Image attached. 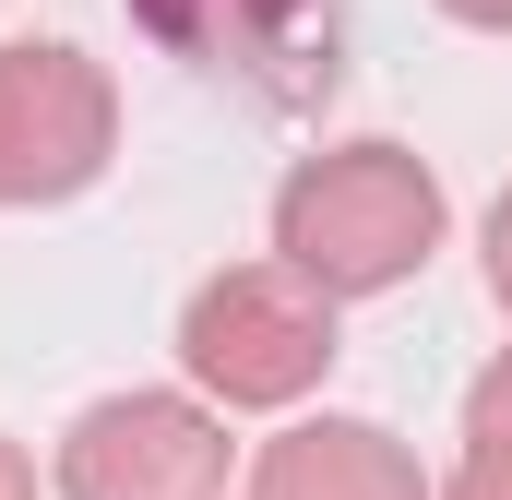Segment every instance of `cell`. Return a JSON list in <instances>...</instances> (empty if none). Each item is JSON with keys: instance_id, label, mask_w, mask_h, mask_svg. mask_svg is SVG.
I'll list each match as a JSON object with an SVG mask.
<instances>
[{"instance_id": "obj_3", "label": "cell", "mask_w": 512, "mask_h": 500, "mask_svg": "<svg viewBox=\"0 0 512 500\" xmlns=\"http://www.w3.org/2000/svg\"><path fill=\"white\" fill-rule=\"evenodd\" d=\"M179 60L251 84L262 108H310L346 72V0H131Z\"/></svg>"}, {"instance_id": "obj_10", "label": "cell", "mask_w": 512, "mask_h": 500, "mask_svg": "<svg viewBox=\"0 0 512 500\" xmlns=\"http://www.w3.org/2000/svg\"><path fill=\"white\" fill-rule=\"evenodd\" d=\"M0 500H36V477H24V453L0 441Z\"/></svg>"}, {"instance_id": "obj_4", "label": "cell", "mask_w": 512, "mask_h": 500, "mask_svg": "<svg viewBox=\"0 0 512 500\" xmlns=\"http://www.w3.org/2000/svg\"><path fill=\"white\" fill-rule=\"evenodd\" d=\"M108 155V84L72 48H0V203H60Z\"/></svg>"}, {"instance_id": "obj_6", "label": "cell", "mask_w": 512, "mask_h": 500, "mask_svg": "<svg viewBox=\"0 0 512 500\" xmlns=\"http://www.w3.org/2000/svg\"><path fill=\"white\" fill-rule=\"evenodd\" d=\"M262 500H417L405 453L358 417H322V429H286L262 453Z\"/></svg>"}, {"instance_id": "obj_8", "label": "cell", "mask_w": 512, "mask_h": 500, "mask_svg": "<svg viewBox=\"0 0 512 500\" xmlns=\"http://www.w3.org/2000/svg\"><path fill=\"white\" fill-rule=\"evenodd\" d=\"M477 429H512V358H501L489 381H477Z\"/></svg>"}, {"instance_id": "obj_11", "label": "cell", "mask_w": 512, "mask_h": 500, "mask_svg": "<svg viewBox=\"0 0 512 500\" xmlns=\"http://www.w3.org/2000/svg\"><path fill=\"white\" fill-rule=\"evenodd\" d=\"M453 12H465V24H512V0H453Z\"/></svg>"}, {"instance_id": "obj_2", "label": "cell", "mask_w": 512, "mask_h": 500, "mask_svg": "<svg viewBox=\"0 0 512 500\" xmlns=\"http://www.w3.org/2000/svg\"><path fill=\"white\" fill-rule=\"evenodd\" d=\"M179 346H191V370L215 381L227 405H286V393H310L334 370V298L298 262L286 274H215L191 298Z\"/></svg>"}, {"instance_id": "obj_1", "label": "cell", "mask_w": 512, "mask_h": 500, "mask_svg": "<svg viewBox=\"0 0 512 500\" xmlns=\"http://www.w3.org/2000/svg\"><path fill=\"white\" fill-rule=\"evenodd\" d=\"M441 239V191L405 143H346V155H310L286 191H274V250L322 286V298H370L405 286Z\"/></svg>"}, {"instance_id": "obj_9", "label": "cell", "mask_w": 512, "mask_h": 500, "mask_svg": "<svg viewBox=\"0 0 512 500\" xmlns=\"http://www.w3.org/2000/svg\"><path fill=\"white\" fill-rule=\"evenodd\" d=\"M489 286H501V298H512V203H501V215H489Z\"/></svg>"}, {"instance_id": "obj_7", "label": "cell", "mask_w": 512, "mask_h": 500, "mask_svg": "<svg viewBox=\"0 0 512 500\" xmlns=\"http://www.w3.org/2000/svg\"><path fill=\"white\" fill-rule=\"evenodd\" d=\"M453 500H512V429H477V453H465Z\"/></svg>"}, {"instance_id": "obj_5", "label": "cell", "mask_w": 512, "mask_h": 500, "mask_svg": "<svg viewBox=\"0 0 512 500\" xmlns=\"http://www.w3.org/2000/svg\"><path fill=\"white\" fill-rule=\"evenodd\" d=\"M60 489L72 500H215L227 489V441H215V417H191L167 393H120V405H96L72 429Z\"/></svg>"}]
</instances>
